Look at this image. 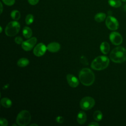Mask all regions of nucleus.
I'll use <instances>...</instances> for the list:
<instances>
[{"label":"nucleus","instance_id":"nucleus-26","mask_svg":"<svg viewBox=\"0 0 126 126\" xmlns=\"http://www.w3.org/2000/svg\"><path fill=\"white\" fill-rule=\"evenodd\" d=\"M80 61H81V62L85 64V65H88V62L87 60V59L84 57V56H82L81 59H80Z\"/></svg>","mask_w":126,"mask_h":126},{"label":"nucleus","instance_id":"nucleus-3","mask_svg":"<svg viewBox=\"0 0 126 126\" xmlns=\"http://www.w3.org/2000/svg\"><path fill=\"white\" fill-rule=\"evenodd\" d=\"M109 59L104 56H100L95 58L91 63V67L96 70H101L106 68L109 65Z\"/></svg>","mask_w":126,"mask_h":126},{"label":"nucleus","instance_id":"nucleus-18","mask_svg":"<svg viewBox=\"0 0 126 126\" xmlns=\"http://www.w3.org/2000/svg\"><path fill=\"white\" fill-rule=\"evenodd\" d=\"M106 18V14L104 13H98L94 16V20L97 22H101Z\"/></svg>","mask_w":126,"mask_h":126},{"label":"nucleus","instance_id":"nucleus-15","mask_svg":"<svg viewBox=\"0 0 126 126\" xmlns=\"http://www.w3.org/2000/svg\"><path fill=\"white\" fill-rule=\"evenodd\" d=\"M32 31L28 27H25L23 30V34L26 38H30L32 35Z\"/></svg>","mask_w":126,"mask_h":126},{"label":"nucleus","instance_id":"nucleus-22","mask_svg":"<svg viewBox=\"0 0 126 126\" xmlns=\"http://www.w3.org/2000/svg\"><path fill=\"white\" fill-rule=\"evenodd\" d=\"M34 20V17L32 14H28L27 15L25 19L26 23L27 25H30L33 22Z\"/></svg>","mask_w":126,"mask_h":126},{"label":"nucleus","instance_id":"nucleus-9","mask_svg":"<svg viewBox=\"0 0 126 126\" xmlns=\"http://www.w3.org/2000/svg\"><path fill=\"white\" fill-rule=\"evenodd\" d=\"M36 42L37 39L36 37H32L25 41H23L22 43V47L26 51H30L34 46Z\"/></svg>","mask_w":126,"mask_h":126},{"label":"nucleus","instance_id":"nucleus-25","mask_svg":"<svg viewBox=\"0 0 126 126\" xmlns=\"http://www.w3.org/2000/svg\"><path fill=\"white\" fill-rule=\"evenodd\" d=\"M15 42L18 44H20L23 43V39L20 37V36H17L15 38Z\"/></svg>","mask_w":126,"mask_h":126},{"label":"nucleus","instance_id":"nucleus-29","mask_svg":"<svg viewBox=\"0 0 126 126\" xmlns=\"http://www.w3.org/2000/svg\"><path fill=\"white\" fill-rule=\"evenodd\" d=\"M88 126H98L99 124L98 123H97L96 122H92L90 124H89L88 125Z\"/></svg>","mask_w":126,"mask_h":126},{"label":"nucleus","instance_id":"nucleus-28","mask_svg":"<svg viewBox=\"0 0 126 126\" xmlns=\"http://www.w3.org/2000/svg\"><path fill=\"white\" fill-rule=\"evenodd\" d=\"M28 0L29 3L30 4L32 5L36 4L39 1V0Z\"/></svg>","mask_w":126,"mask_h":126},{"label":"nucleus","instance_id":"nucleus-17","mask_svg":"<svg viewBox=\"0 0 126 126\" xmlns=\"http://www.w3.org/2000/svg\"><path fill=\"white\" fill-rule=\"evenodd\" d=\"M29 63V61L27 58L20 59L17 62V65L20 67H25Z\"/></svg>","mask_w":126,"mask_h":126},{"label":"nucleus","instance_id":"nucleus-33","mask_svg":"<svg viewBox=\"0 0 126 126\" xmlns=\"http://www.w3.org/2000/svg\"><path fill=\"white\" fill-rule=\"evenodd\" d=\"M123 1H124V2H126V0H122Z\"/></svg>","mask_w":126,"mask_h":126},{"label":"nucleus","instance_id":"nucleus-23","mask_svg":"<svg viewBox=\"0 0 126 126\" xmlns=\"http://www.w3.org/2000/svg\"><path fill=\"white\" fill-rule=\"evenodd\" d=\"M2 1L7 5L11 6L14 4L15 0H2Z\"/></svg>","mask_w":126,"mask_h":126},{"label":"nucleus","instance_id":"nucleus-7","mask_svg":"<svg viewBox=\"0 0 126 126\" xmlns=\"http://www.w3.org/2000/svg\"><path fill=\"white\" fill-rule=\"evenodd\" d=\"M105 24L107 27L110 30L115 31L119 28V22L116 18L112 16H108L105 20Z\"/></svg>","mask_w":126,"mask_h":126},{"label":"nucleus","instance_id":"nucleus-27","mask_svg":"<svg viewBox=\"0 0 126 126\" xmlns=\"http://www.w3.org/2000/svg\"><path fill=\"white\" fill-rule=\"evenodd\" d=\"M56 120L57 123L61 124V123H63V118L62 116H58L56 118Z\"/></svg>","mask_w":126,"mask_h":126},{"label":"nucleus","instance_id":"nucleus-34","mask_svg":"<svg viewBox=\"0 0 126 126\" xmlns=\"http://www.w3.org/2000/svg\"><path fill=\"white\" fill-rule=\"evenodd\" d=\"M13 126H16V125L15 124H13Z\"/></svg>","mask_w":126,"mask_h":126},{"label":"nucleus","instance_id":"nucleus-10","mask_svg":"<svg viewBox=\"0 0 126 126\" xmlns=\"http://www.w3.org/2000/svg\"><path fill=\"white\" fill-rule=\"evenodd\" d=\"M47 49V47L42 43H40L37 44L33 49V54L37 57L43 56Z\"/></svg>","mask_w":126,"mask_h":126},{"label":"nucleus","instance_id":"nucleus-32","mask_svg":"<svg viewBox=\"0 0 126 126\" xmlns=\"http://www.w3.org/2000/svg\"><path fill=\"white\" fill-rule=\"evenodd\" d=\"M0 32H2V28H1V27H0Z\"/></svg>","mask_w":126,"mask_h":126},{"label":"nucleus","instance_id":"nucleus-24","mask_svg":"<svg viewBox=\"0 0 126 126\" xmlns=\"http://www.w3.org/2000/svg\"><path fill=\"white\" fill-rule=\"evenodd\" d=\"M0 125L1 126H6L8 125V122L5 119L1 118L0 120Z\"/></svg>","mask_w":126,"mask_h":126},{"label":"nucleus","instance_id":"nucleus-5","mask_svg":"<svg viewBox=\"0 0 126 126\" xmlns=\"http://www.w3.org/2000/svg\"><path fill=\"white\" fill-rule=\"evenodd\" d=\"M20 29V25L17 21H11L6 26L5 30V34L9 36H13L17 34Z\"/></svg>","mask_w":126,"mask_h":126},{"label":"nucleus","instance_id":"nucleus-13","mask_svg":"<svg viewBox=\"0 0 126 126\" xmlns=\"http://www.w3.org/2000/svg\"><path fill=\"white\" fill-rule=\"evenodd\" d=\"M87 120V115L86 113L82 111H80L77 116V121L81 125L84 124Z\"/></svg>","mask_w":126,"mask_h":126},{"label":"nucleus","instance_id":"nucleus-8","mask_svg":"<svg viewBox=\"0 0 126 126\" xmlns=\"http://www.w3.org/2000/svg\"><path fill=\"white\" fill-rule=\"evenodd\" d=\"M109 39L111 43L115 45H120L123 42L122 35L117 32H112L110 34Z\"/></svg>","mask_w":126,"mask_h":126},{"label":"nucleus","instance_id":"nucleus-6","mask_svg":"<svg viewBox=\"0 0 126 126\" xmlns=\"http://www.w3.org/2000/svg\"><path fill=\"white\" fill-rule=\"evenodd\" d=\"M95 104L94 99L90 96L83 97L80 101V107L85 110H88L94 107Z\"/></svg>","mask_w":126,"mask_h":126},{"label":"nucleus","instance_id":"nucleus-20","mask_svg":"<svg viewBox=\"0 0 126 126\" xmlns=\"http://www.w3.org/2000/svg\"><path fill=\"white\" fill-rule=\"evenodd\" d=\"M11 17L15 20H18L20 18V13L17 10H14L10 13Z\"/></svg>","mask_w":126,"mask_h":126},{"label":"nucleus","instance_id":"nucleus-1","mask_svg":"<svg viewBox=\"0 0 126 126\" xmlns=\"http://www.w3.org/2000/svg\"><path fill=\"white\" fill-rule=\"evenodd\" d=\"M79 78L82 84L89 86L94 83L95 76L94 72L90 69L84 68L79 72Z\"/></svg>","mask_w":126,"mask_h":126},{"label":"nucleus","instance_id":"nucleus-12","mask_svg":"<svg viewBox=\"0 0 126 126\" xmlns=\"http://www.w3.org/2000/svg\"><path fill=\"white\" fill-rule=\"evenodd\" d=\"M60 48L61 46L60 44L55 42L49 43L47 46V49L49 51L53 53L57 52L60 49Z\"/></svg>","mask_w":126,"mask_h":126},{"label":"nucleus","instance_id":"nucleus-11","mask_svg":"<svg viewBox=\"0 0 126 126\" xmlns=\"http://www.w3.org/2000/svg\"><path fill=\"white\" fill-rule=\"evenodd\" d=\"M66 80L69 86L73 88H75L79 85L78 79L72 74H68L66 75Z\"/></svg>","mask_w":126,"mask_h":126},{"label":"nucleus","instance_id":"nucleus-16","mask_svg":"<svg viewBox=\"0 0 126 126\" xmlns=\"http://www.w3.org/2000/svg\"><path fill=\"white\" fill-rule=\"evenodd\" d=\"M0 103L2 106L5 108H9L12 105L11 101L8 98H6V97L2 98L1 99Z\"/></svg>","mask_w":126,"mask_h":126},{"label":"nucleus","instance_id":"nucleus-21","mask_svg":"<svg viewBox=\"0 0 126 126\" xmlns=\"http://www.w3.org/2000/svg\"><path fill=\"white\" fill-rule=\"evenodd\" d=\"M102 114L99 110H96L94 111L93 114V117L94 119L96 121H100L102 118Z\"/></svg>","mask_w":126,"mask_h":126},{"label":"nucleus","instance_id":"nucleus-4","mask_svg":"<svg viewBox=\"0 0 126 126\" xmlns=\"http://www.w3.org/2000/svg\"><path fill=\"white\" fill-rule=\"evenodd\" d=\"M31 120V115L28 111L26 110L20 112L16 118L17 124L21 126L28 125L30 123Z\"/></svg>","mask_w":126,"mask_h":126},{"label":"nucleus","instance_id":"nucleus-19","mask_svg":"<svg viewBox=\"0 0 126 126\" xmlns=\"http://www.w3.org/2000/svg\"><path fill=\"white\" fill-rule=\"evenodd\" d=\"M109 4L115 8H118L121 6L122 2L120 0H108Z\"/></svg>","mask_w":126,"mask_h":126},{"label":"nucleus","instance_id":"nucleus-30","mask_svg":"<svg viewBox=\"0 0 126 126\" xmlns=\"http://www.w3.org/2000/svg\"><path fill=\"white\" fill-rule=\"evenodd\" d=\"M0 7H1V9H0V13H2V3L0 2Z\"/></svg>","mask_w":126,"mask_h":126},{"label":"nucleus","instance_id":"nucleus-14","mask_svg":"<svg viewBox=\"0 0 126 126\" xmlns=\"http://www.w3.org/2000/svg\"><path fill=\"white\" fill-rule=\"evenodd\" d=\"M100 49L103 54H107L110 50V45L108 42H103L100 45Z\"/></svg>","mask_w":126,"mask_h":126},{"label":"nucleus","instance_id":"nucleus-31","mask_svg":"<svg viewBox=\"0 0 126 126\" xmlns=\"http://www.w3.org/2000/svg\"><path fill=\"white\" fill-rule=\"evenodd\" d=\"M37 126V125H36L35 124H33L30 125V126Z\"/></svg>","mask_w":126,"mask_h":126},{"label":"nucleus","instance_id":"nucleus-2","mask_svg":"<svg viewBox=\"0 0 126 126\" xmlns=\"http://www.w3.org/2000/svg\"><path fill=\"white\" fill-rule=\"evenodd\" d=\"M111 60L115 63H122L126 61V49L118 46L112 50L110 54Z\"/></svg>","mask_w":126,"mask_h":126}]
</instances>
